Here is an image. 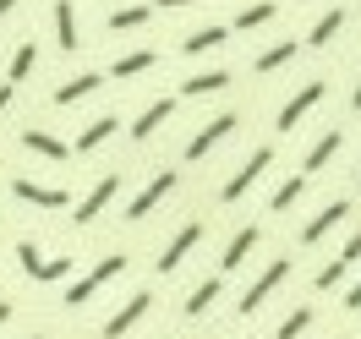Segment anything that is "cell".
<instances>
[{
  "mask_svg": "<svg viewBox=\"0 0 361 339\" xmlns=\"http://www.w3.org/2000/svg\"><path fill=\"white\" fill-rule=\"evenodd\" d=\"M170 192H176V170H159V175H148V186H142L132 203H126V219H132V225H137V219H148V214H154V208L164 203Z\"/></svg>",
  "mask_w": 361,
  "mask_h": 339,
  "instance_id": "obj_6",
  "label": "cell"
},
{
  "mask_svg": "<svg viewBox=\"0 0 361 339\" xmlns=\"http://www.w3.org/2000/svg\"><path fill=\"white\" fill-rule=\"evenodd\" d=\"M154 6H164V11H180V6H192V0H154Z\"/></svg>",
  "mask_w": 361,
  "mask_h": 339,
  "instance_id": "obj_35",
  "label": "cell"
},
{
  "mask_svg": "<svg viewBox=\"0 0 361 339\" xmlns=\"http://www.w3.org/2000/svg\"><path fill=\"white\" fill-rule=\"evenodd\" d=\"M121 273H126V252H110V257H99V263H93V269H88V273H82V279H77V285L66 290V307H88L93 295L104 290L110 279H121Z\"/></svg>",
  "mask_w": 361,
  "mask_h": 339,
  "instance_id": "obj_1",
  "label": "cell"
},
{
  "mask_svg": "<svg viewBox=\"0 0 361 339\" xmlns=\"http://www.w3.org/2000/svg\"><path fill=\"white\" fill-rule=\"evenodd\" d=\"M339 148H345V132H323L312 148H307V159H301V175H317V170H323V164H329Z\"/></svg>",
  "mask_w": 361,
  "mask_h": 339,
  "instance_id": "obj_14",
  "label": "cell"
},
{
  "mask_svg": "<svg viewBox=\"0 0 361 339\" xmlns=\"http://www.w3.org/2000/svg\"><path fill=\"white\" fill-rule=\"evenodd\" d=\"M269 339H274V334H269Z\"/></svg>",
  "mask_w": 361,
  "mask_h": 339,
  "instance_id": "obj_40",
  "label": "cell"
},
{
  "mask_svg": "<svg viewBox=\"0 0 361 339\" xmlns=\"http://www.w3.org/2000/svg\"><path fill=\"white\" fill-rule=\"evenodd\" d=\"M55 44L61 49H77V11H71V0H55Z\"/></svg>",
  "mask_w": 361,
  "mask_h": 339,
  "instance_id": "obj_17",
  "label": "cell"
},
{
  "mask_svg": "<svg viewBox=\"0 0 361 339\" xmlns=\"http://www.w3.org/2000/svg\"><path fill=\"white\" fill-rule=\"evenodd\" d=\"M219 290H225V279H203V285H197V290L186 295V307H180V312H186V317H203L208 307H214V301H219Z\"/></svg>",
  "mask_w": 361,
  "mask_h": 339,
  "instance_id": "obj_19",
  "label": "cell"
},
{
  "mask_svg": "<svg viewBox=\"0 0 361 339\" xmlns=\"http://www.w3.org/2000/svg\"><path fill=\"white\" fill-rule=\"evenodd\" d=\"M301 192H307V175H290V181H279V192L269 197V208H274V214H285V208L301 203Z\"/></svg>",
  "mask_w": 361,
  "mask_h": 339,
  "instance_id": "obj_25",
  "label": "cell"
},
{
  "mask_svg": "<svg viewBox=\"0 0 361 339\" xmlns=\"http://www.w3.org/2000/svg\"><path fill=\"white\" fill-rule=\"evenodd\" d=\"M148 312H154V295H148V290H137L126 307H115V312L104 317V328H99V334H104V339H126V334H132V328H137V323H142Z\"/></svg>",
  "mask_w": 361,
  "mask_h": 339,
  "instance_id": "obj_3",
  "label": "cell"
},
{
  "mask_svg": "<svg viewBox=\"0 0 361 339\" xmlns=\"http://www.w3.org/2000/svg\"><path fill=\"white\" fill-rule=\"evenodd\" d=\"M27 339H44V334H27Z\"/></svg>",
  "mask_w": 361,
  "mask_h": 339,
  "instance_id": "obj_39",
  "label": "cell"
},
{
  "mask_svg": "<svg viewBox=\"0 0 361 339\" xmlns=\"http://www.w3.org/2000/svg\"><path fill=\"white\" fill-rule=\"evenodd\" d=\"M219 88H230V71H197V77H186V82H180L186 99H203V93H219Z\"/></svg>",
  "mask_w": 361,
  "mask_h": 339,
  "instance_id": "obj_18",
  "label": "cell"
},
{
  "mask_svg": "<svg viewBox=\"0 0 361 339\" xmlns=\"http://www.w3.org/2000/svg\"><path fill=\"white\" fill-rule=\"evenodd\" d=\"M71 273V257H39L33 269H27V279H39V285H61Z\"/></svg>",
  "mask_w": 361,
  "mask_h": 339,
  "instance_id": "obj_21",
  "label": "cell"
},
{
  "mask_svg": "<svg viewBox=\"0 0 361 339\" xmlns=\"http://www.w3.org/2000/svg\"><path fill=\"white\" fill-rule=\"evenodd\" d=\"M154 61H159L154 49H132V55H121V61H115V77H142Z\"/></svg>",
  "mask_w": 361,
  "mask_h": 339,
  "instance_id": "obj_26",
  "label": "cell"
},
{
  "mask_svg": "<svg viewBox=\"0 0 361 339\" xmlns=\"http://www.w3.org/2000/svg\"><path fill=\"white\" fill-rule=\"evenodd\" d=\"M197 241H203V219H186V225L170 235V247L159 252V263H154V269H159V273H176L180 263L192 257V247H197Z\"/></svg>",
  "mask_w": 361,
  "mask_h": 339,
  "instance_id": "obj_5",
  "label": "cell"
},
{
  "mask_svg": "<svg viewBox=\"0 0 361 339\" xmlns=\"http://www.w3.org/2000/svg\"><path fill=\"white\" fill-rule=\"evenodd\" d=\"M345 312H361V279L350 285V290H345Z\"/></svg>",
  "mask_w": 361,
  "mask_h": 339,
  "instance_id": "obj_33",
  "label": "cell"
},
{
  "mask_svg": "<svg viewBox=\"0 0 361 339\" xmlns=\"http://www.w3.org/2000/svg\"><path fill=\"white\" fill-rule=\"evenodd\" d=\"M269 164H274V148H252V154H247V164H241V170H235V175L225 181V192H219V197H225V203H241L252 186H257V175H263Z\"/></svg>",
  "mask_w": 361,
  "mask_h": 339,
  "instance_id": "obj_4",
  "label": "cell"
},
{
  "mask_svg": "<svg viewBox=\"0 0 361 339\" xmlns=\"http://www.w3.org/2000/svg\"><path fill=\"white\" fill-rule=\"evenodd\" d=\"M148 17H154V6H121V11H110V33H132Z\"/></svg>",
  "mask_w": 361,
  "mask_h": 339,
  "instance_id": "obj_23",
  "label": "cell"
},
{
  "mask_svg": "<svg viewBox=\"0 0 361 339\" xmlns=\"http://www.w3.org/2000/svg\"><path fill=\"white\" fill-rule=\"evenodd\" d=\"M285 279H290V263H285V257H274L269 269H263V273H257V279L247 285V290H241V317H252L274 290H279V285H285Z\"/></svg>",
  "mask_w": 361,
  "mask_h": 339,
  "instance_id": "obj_2",
  "label": "cell"
},
{
  "mask_svg": "<svg viewBox=\"0 0 361 339\" xmlns=\"http://www.w3.org/2000/svg\"><path fill=\"white\" fill-rule=\"evenodd\" d=\"M33 71H39V49L17 44V55H11V82H23V77H33Z\"/></svg>",
  "mask_w": 361,
  "mask_h": 339,
  "instance_id": "obj_28",
  "label": "cell"
},
{
  "mask_svg": "<svg viewBox=\"0 0 361 339\" xmlns=\"http://www.w3.org/2000/svg\"><path fill=\"white\" fill-rule=\"evenodd\" d=\"M11 312H17V307H11V301H0V328L11 323Z\"/></svg>",
  "mask_w": 361,
  "mask_h": 339,
  "instance_id": "obj_34",
  "label": "cell"
},
{
  "mask_svg": "<svg viewBox=\"0 0 361 339\" xmlns=\"http://www.w3.org/2000/svg\"><path fill=\"white\" fill-rule=\"evenodd\" d=\"M6 104H11V88H0V110H6Z\"/></svg>",
  "mask_w": 361,
  "mask_h": 339,
  "instance_id": "obj_38",
  "label": "cell"
},
{
  "mask_svg": "<svg viewBox=\"0 0 361 339\" xmlns=\"http://www.w3.org/2000/svg\"><path fill=\"white\" fill-rule=\"evenodd\" d=\"M345 219H350V203H345V197H334V203L323 208L317 219H307V230H301V241H307V247H317V241H323L329 230H339Z\"/></svg>",
  "mask_w": 361,
  "mask_h": 339,
  "instance_id": "obj_10",
  "label": "cell"
},
{
  "mask_svg": "<svg viewBox=\"0 0 361 339\" xmlns=\"http://www.w3.org/2000/svg\"><path fill=\"white\" fill-rule=\"evenodd\" d=\"M235 126H241L235 115H214V121H208L203 132H197L192 142H186V159H208V154H214V148H219V142H225L230 132H235Z\"/></svg>",
  "mask_w": 361,
  "mask_h": 339,
  "instance_id": "obj_9",
  "label": "cell"
},
{
  "mask_svg": "<svg viewBox=\"0 0 361 339\" xmlns=\"http://www.w3.org/2000/svg\"><path fill=\"white\" fill-rule=\"evenodd\" d=\"M317 104H323V82H307V88H301L290 104L279 110V121H274V126H279V132H295V121H301L307 110H317Z\"/></svg>",
  "mask_w": 361,
  "mask_h": 339,
  "instance_id": "obj_12",
  "label": "cell"
},
{
  "mask_svg": "<svg viewBox=\"0 0 361 339\" xmlns=\"http://www.w3.org/2000/svg\"><path fill=\"white\" fill-rule=\"evenodd\" d=\"M307 328H312V307H295V312L279 323V334H274V339H301Z\"/></svg>",
  "mask_w": 361,
  "mask_h": 339,
  "instance_id": "obj_29",
  "label": "cell"
},
{
  "mask_svg": "<svg viewBox=\"0 0 361 339\" xmlns=\"http://www.w3.org/2000/svg\"><path fill=\"white\" fill-rule=\"evenodd\" d=\"M115 192H121V175H99V181L88 186V197L77 203V225H93V219L115 203Z\"/></svg>",
  "mask_w": 361,
  "mask_h": 339,
  "instance_id": "obj_8",
  "label": "cell"
},
{
  "mask_svg": "<svg viewBox=\"0 0 361 339\" xmlns=\"http://www.w3.org/2000/svg\"><path fill=\"white\" fill-rule=\"evenodd\" d=\"M295 49H301V44H295V39H285V44L263 49V55H257V66H252V71H279V66H285V61H290V55H295Z\"/></svg>",
  "mask_w": 361,
  "mask_h": 339,
  "instance_id": "obj_27",
  "label": "cell"
},
{
  "mask_svg": "<svg viewBox=\"0 0 361 339\" xmlns=\"http://www.w3.org/2000/svg\"><path fill=\"white\" fill-rule=\"evenodd\" d=\"M356 257H361V230H356V235H350V241H345V247H339V263H345V269H350Z\"/></svg>",
  "mask_w": 361,
  "mask_h": 339,
  "instance_id": "obj_32",
  "label": "cell"
},
{
  "mask_svg": "<svg viewBox=\"0 0 361 339\" xmlns=\"http://www.w3.org/2000/svg\"><path fill=\"white\" fill-rule=\"evenodd\" d=\"M274 17V0H257V6H247V11H241V17H235V27H241V33H247V27H263Z\"/></svg>",
  "mask_w": 361,
  "mask_h": 339,
  "instance_id": "obj_30",
  "label": "cell"
},
{
  "mask_svg": "<svg viewBox=\"0 0 361 339\" xmlns=\"http://www.w3.org/2000/svg\"><path fill=\"white\" fill-rule=\"evenodd\" d=\"M99 82H104V77H99V71H77V77H66V82H61V88H55V104H61V110H66V104H77V99H88V93L99 88Z\"/></svg>",
  "mask_w": 361,
  "mask_h": 339,
  "instance_id": "obj_16",
  "label": "cell"
},
{
  "mask_svg": "<svg viewBox=\"0 0 361 339\" xmlns=\"http://www.w3.org/2000/svg\"><path fill=\"white\" fill-rule=\"evenodd\" d=\"M11 11H17V0H0V17H11Z\"/></svg>",
  "mask_w": 361,
  "mask_h": 339,
  "instance_id": "obj_36",
  "label": "cell"
},
{
  "mask_svg": "<svg viewBox=\"0 0 361 339\" xmlns=\"http://www.w3.org/2000/svg\"><path fill=\"white\" fill-rule=\"evenodd\" d=\"M11 197H17V203H27V208H49V214L71 203L66 186H44V181H27V175H17V181H11Z\"/></svg>",
  "mask_w": 361,
  "mask_h": 339,
  "instance_id": "obj_7",
  "label": "cell"
},
{
  "mask_svg": "<svg viewBox=\"0 0 361 339\" xmlns=\"http://www.w3.org/2000/svg\"><path fill=\"white\" fill-rule=\"evenodd\" d=\"M170 115H176V99H154V104H148V110L132 121V137H137V142H148V137H154L159 126L170 121Z\"/></svg>",
  "mask_w": 361,
  "mask_h": 339,
  "instance_id": "obj_13",
  "label": "cell"
},
{
  "mask_svg": "<svg viewBox=\"0 0 361 339\" xmlns=\"http://www.w3.org/2000/svg\"><path fill=\"white\" fill-rule=\"evenodd\" d=\"M225 39H230V27H197V33H186L180 49H186V55H208V49H219Z\"/></svg>",
  "mask_w": 361,
  "mask_h": 339,
  "instance_id": "obj_20",
  "label": "cell"
},
{
  "mask_svg": "<svg viewBox=\"0 0 361 339\" xmlns=\"http://www.w3.org/2000/svg\"><path fill=\"white\" fill-rule=\"evenodd\" d=\"M350 110H361V82H356V93H350Z\"/></svg>",
  "mask_w": 361,
  "mask_h": 339,
  "instance_id": "obj_37",
  "label": "cell"
},
{
  "mask_svg": "<svg viewBox=\"0 0 361 339\" xmlns=\"http://www.w3.org/2000/svg\"><path fill=\"white\" fill-rule=\"evenodd\" d=\"M115 126H121V121H115V115H99V121H93L88 132L77 137V154H93V148H99V142H110V132Z\"/></svg>",
  "mask_w": 361,
  "mask_h": 339,
  "instance_id": "obj_22",
  "label": "cell"
},
{
  "mask_svg": "<svg viewBox=\"0 0 361 339\" xmlns=\"http://www.w3.org/2000/svg\"><path fill=\"white\" fill-rule=\"evenodd\" d=\"M23 148H27V154H39V159H55V164H61V159H71L66 142H61L55 132H39V126H27V132H23Z\"/></svg>",
  "mask_w": 361,
  "mask_h": 339,
  "instance_id": "obj_15",
  "label": "cell"
},
{
  "mask_svg": "<svg viewBox=\"0 0 361 339\" xmlns=\"http://www.w3.org/2000/svg\"><path fill=\"white\" fill-rule=\"evenodd\" d=\"M257 241H263V230H257V225H241L235 235H230V247H225V257H219V269L235 273V269L252 257V252H257Z\"/></svg>",
  "mask_w": 361,
  "mask_h": 339,
  "instance_id": "obj_11",
  "label": "cell"
},
{
  "mask_svg": "<svg viewBox=\"0 0 361 339\" xmlns=\"http://www.w3.org/2000/svg\"><path fill=\"white\" fill-rule=\"evenodd\" d=\"M339 27H345V11H323V17L312 23V33H307V44H312V49H323V44H329V39L339 33Z\"/></svg>",
  "mask_w": 361,
  "mask_h": 339,
  "instance_id": "obj_24",
  "label": "cell"
},
{
  "mask_svg": "<svg viewBox=\"0 0 361 339\" xmlns=\"http://www.w3.org/2000/svg\"><path fill=\"white\" fill-rule=\"evenodd\" d=\"M345 273H350V269H345L339 257H334V263H323V269H317V290H334V285L345 279Z\"/></svg>",
  "mask_w": 361,
  "mask_h": 339,
  "instance_id": "obj_31",
  "label": "cell"
}]
</instances>
